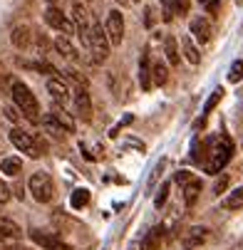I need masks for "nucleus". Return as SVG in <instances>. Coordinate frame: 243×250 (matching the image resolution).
<instances>
[{"instance_id": "20", "label": "nucleus", "mask_w": 243, "mask_h": 250, "mask_svg": "<svg viewBox=\"0 0 243 250\" xmlns=\"http://www.w3.org/2000/svg\"><path fill=\"white\" fill-rule=\"evenodd\" d=\"M20 171H22V161L15 159V156L0 161V173H5V176H18Z\"/></svg>"}, {"instance_id": "18", "label": "nucleus", "mask_w": 243, "mask_h": 250, "mask_svg": "<svg viewBox=\"0 0 243 250\" xmlns=\"http://www.w3.org/2000/svg\"><path fill=\"white\" fill-rule=\"evenodd\" d=\"M10 40H13V45H15L18 50L27 47V42H30V27H27V25H18V27H13Z\"/></svg>"}, {"instance_id": "6", "label": "nucleus", "mask_w": 243, "mask_h": 250, "mask_svg": "<svg viewBox=\"0 0 243 250\" xmlns=\"http://www.w3.org/2000/svg\"><path fill=\"white\" fill-rule=\"evenodd\" d=\"M104 32H107V38H110V45H122V40H124V18H122L119 10H112L107 15Z\"/></svg>"}, {"instance_id": "21", "label": "nucleus", "mask_w": 243, "mask_h": 250, "mask_svg": "<svg viewBox=\"0 0 243 250\" xmlns=\"http://www.w3.org/2000/svg\"><path fill=\"white\" fill-rule=\"evenodd\" d=\"M55 47H57V52H60L62 57H67V60H77V50L69 45V40L65 38V35H60V38L55 40Z\"/></svg>"}, {"instance_id": "43", "label": "nucleus", "mask_w": 243, "mask_h": 250, "mask_svg": "<svg viewBox=\"0 0 243 250\" xmlns=\"http://www.w3.org/2000/svg\"><path fill=\"white\" fill-rule=\"evenodd\" d=\"M3 250H5V248H3Z\"/></svg>"}, {"instance_id": "31", "label": "nucleus", "mask_w": 243, "mask_h": 250, "mask_svg": "<svg viewBox=\"0 0 243 250\" xmlns=\"http://www.w3.org/2000/svg\"><path fill=\"white\" fill-rule=\"evenodd\" d=\"M174 181L181 184V186H186L189 181H194V176H191V171H179L177 176H174Z\"/></svg>"}, {"instance_id": "37", "label": "nucleus", "mask_w": 243, "mask_h": 250, "mask_svg": "<svg viewBox=\"0 0 243 250\" xmlns=\"http://www.w3.org/2000/svg\"><path fill=\"white\" fill-rule=\"evenodd\" d=\"M154 10L152 8H147V25H154V15H152Z\"/></svg>"}, {"instance_id": "35", "label": "nucleus", "mask_w": 243, "mask_h": 250, "mask_svg": "<svg viewBox=\"0 0 243 250\" xmlns=\"http://www.w3.org/2000/svg\"><path fill=\"white\" fill-rule=\"evenodd\" d=\"M8 198H10V188H8L3 181H0V203H5Z\"/></svg>"}, {"instance_id": "8", "label": "nucleus", "mask_w": 243, "mask_h": 250, "mask_svg": "<svg viewBox=\"0 0 243 250\" xmlns=\"http://www.w3.org/2000/svg\"><path fill=\"white\" fill-rule=\"evenodd\" d=\"M45 124L47 126H55V129H60L65 134H75V119L69 117L65 109H60V106H55V109L45 117Z\"/></svg>"}, {"instance_id": "39", "label": "nucleus", "mask_w": 243, "mask_h": 250, "mask_svg": "<svg viewBox=\"0 0 243 250\" xmlns=\"http://www.w3.org/2000/svg\"><path fill=\"white\" fill-rule=\"evenodd\" d=\"M117 3H119V5H129V3H132V0H117Z\"/></svg>"}, {"instance_id": "34", "label": "nucleus", "mask_w": 243, "mask_h": 250, "mask_svg": "<svg viewBox=\"0 0 243 250\" xmlns=\"http://www.w3.org/2000/svg\"><path fill=\"white\" fill-rule=\"evenodd\" d=\"M199 3H201V8H206L211 15L219 10V0H199Z\"/></svg>"}, {"instance_id": "16", "label": "nucleus", "mask_w": 243, "mask_h": 250, "mask_svg": "<svg viewBox=\"0 0 243 250\" xmlns=\"http://www.w3.org/2000/svg\"><path fill=\"white\" fill-rule=\"evenodd\" d=\"M139 82H142V89H152V64H149V52L142 55V62H139Z\"/></svg>"}, {"instance_id": "23", "label": "nucleus", "mask_w": 243, "mask_h": 250, "mask_svg": "<svg viewBox=\"0 0 243 250\" xmlns=\"http://www.w3.org/2000/svg\"><path fill=\"white\" fill-rule=\"evenodd\" d=\"M152 82H154V84H159V87L169 82V69H166V64L156 62V64L152 67Z\"/></svg>"}, {"instance_id": "36", "label": "nucleus", "mask_w": 243, "mask_h": 250, "mask_svg": "<svg viewBox=\"0 0 243 250\" xmlns=\"http://www.w3.org/2000/svg\"><path fill=\"white\" fill-rule=\"evenodd\" d=\"M5 117H8L10 122H20V114H18L15 106H8V109H5Z\"/></svg>"}, {"instance_id": "27", "label": "nucleus", "mask_w": 243, "mask_h": 250, "mask_svg": "<svg viewBox=\"0 0 243 250\" xmlns=\"http://www.w3.org/2000/svg\"><path fill=\"white\" fill-rule=\"evenodd\" d=\"M69 201H72V208H85L89 203V191L87 188H77Z\"/></svg>"}, {"instance_id": "10", "label": "nucleus", "mask_w": 243, "mask_h": 250, "mask_svg": "<svg viewBox=\"0 0 243 250\" xmlns=\"http://www.w3.org/2000/svg\"><path fill=\"white\" fill-rule=\"evenodd\" d=\"M45 20H47V25H52L55 30L65 32V38H67V35H72V25H69V20H67L57 8H47V10H45Z\"/></svg>"}, {"instance_id": "3", "label": "nucleus", "mask_w": 243, "mask_h": 250, "mask_svg": "<svg viewBox=\"0 0 243 250\" xmlns=\"http://www.w3.org/2000/svg\"><path fill=\"white\" fill-rule=\"evenodd\" d=\"M27 188H30L32 198L38 201V203H50L52 196H55V184H52L50 173H45V171L32 173L30 181H27Z\"/></svg>"}, {"instance_id": "11", "label": "nucleus", "mask_w": 243, "mask_h": 250, "mask_svg": "<svg viewBox=\"0 0 243 250\" xmlns=\"http://www.w3.org/2000/svg\"><path fill=\"white\" fill-rule=\"evenodd\" d=\"M189 30H191V35L201 45H206L208 40H211V22H208L206 18H194L189 22Z\"/></svg>"}, {"instance_id": "38", "label": "nucleus", "mask_w": 243, "mask_h": 250, "mask_svg": "<svg viewBox=\"0 0 243 250\" xmlns=\"http://www.w3.org/2000/svg\"><path fill=\"white\" fill-rule=\"evenodd\" d=\"M8 250H30V248H22V245H13V248H8Z\"/></svg>"}, {"instance_id": "28", "label": "nucleus", "mask_w": 243, "mask_h": 250, "mask_svg": "<svg viewBox=\"0 0 243 250\" xmlns=\"http://www.w3.org/2000/svg\"><path fill=\"white\" fill-rule=\"evenodd\" d=\"M241 80H243V62L236 60L228 69V82H241Z\"/></svg>"}, {"instance_id": "25", "label": "nucleus", "mask_w": 243, "mask_h": 250, "mask_svg": "<svg viewBox=\"0 0 243 250\" xmlns=\"http://www.w3.org/2000/svg\"><path fill=\"white\" fill-rule=\"evenodd\" d=\"M22 230L13 223V221H8V218H0V238H18Z\"/></svg>"}, {"instance_id": "5", "label": "nucleus", "mask_w": 243, "mask_h": 250, "mask_svg": "<svg viewBox=\"0 0 243 250\" xmlns=\"http://www.w3.org/2000/svg\"><path fill=\"white\" fill-rule=\"evenodd\" d=\"M10 141H13V146H15V149H20V151L27 154L30 159H40V149H38L35 139H32L27 131H22V129H13V131H10Z\"/></svg>"}, {"instance_id": "2", "label": "nucleus", "mask_w": 243, "mask_h": 250, "mask_svg": "<svg viewBox=\"0 0 243 250\" xmlns=\"http://www.w3.org/2000/svg\"><path fill=\"white\" fill-rule=\"evenodd\" d=\"M211 159L206 161V171L208 173H219L233 156V144H231V139L228 136H221L216 141H211V154H208Z\"/></svg>"}, {"instance_id": "17", "label": "nucleus", "mask_w": 243, "mask_h": 250, "mask_svg": "<svg viewBox=\"0 0 243 250\" xmlns=\"http://www.w3.org/2000/svg\"><path fill=\"white\" fill-rule=\"evenodd\" d=\"M181 52H184V57H186L189 64H199V62H201V52H199V47L191 42L189 35H184V38H181Z\"/></svg>"}, {"instance_id": "32", "label": "nucleus", "mask_w": 243, "mask_h": 250, "mask_svg": "<svg viewBox=\"0 0 243 250\" xmlns=\"http://www.w3.org/2000/svg\"><path fill=\"white\" fill-rule=\"evenodd\" d=\"M174 5H177V13L179 15H186L189 8H191V0H174Z\"/></svg>"}, {"instance_id": "41", "label": "nucleus", "mask_w": 243, "mask_h": 250, "mask_svg": "<svg viewBox=\"0 0 243 250\" xmlns=\"http://www.w3.org/2000/svg\"><path fill=\"white\" fill-rule=\"evenodd\" d=\"M186 250H191V248H186Z\"/></svg>"}, {"instance_id": "42", "label": "nucleus", "mask_w": 243, "mask_h": 250, "mask_svg": "<svg viewBox=\"0 0 243 250\" xmlns=\"http://www.w3.org/2000/svg\"><path fill=\"white\" fill-rule=\"evenodd\" d=\"M0 240H3V238H0Z\"/></svg>"}, {"instance_id": "13", "label": "nucleus", "mask_w": 243, "mask_h": 250, "mask_svg": "<svg viewBox=\"0 0 243 250\" xmlns=\"http://www.w3.org/2000/svg\"><path fill=\"white\" fill-rule=\"evenodd\" d=\"M75 106H77V114L85 119V122H89L92 119V99H89V94H87V89H77L75 92Z\"/></svg>"}, {"instance_id": "33", "label": "nucleus", "mask_w": 243, "mask_h": 250, "mask_svg": "<svg viewBox=\"0 0 243 250\" xmlns=\"http://www.w3.org/2000/svg\"><path fill=\"white\" fill-rule=\"evenodd\" d=\"M226 188H228V176H221L219 181L214 184V193H223Z\"/></svg>"}, {"instance_id": "22", "label": "nucleus", "mask_w": 243, "mask_h": 250, "mask_svg": "<svg viewBox=\"0 0 243 250\" xmlns=\"http://www.w3.org/2000/svg\"><path fill=\"white\" fill-rule=\"evenodd\" d=\"M223 208H226V210H241V208H243V188L228 193V196L223 198Z\"/></svg>"}, {"instance_id": "7", "label": "nucleus", "mask_w": 243, "mask_h": 250, "mask_svg": "<svg viewBox=\"0 0 243 250\" xmlns=\"http://www.w3.org/2000/svg\"><path fill=\"white\" fill-rule=\"evenodd\" d=\"M72 18H75V22H77V38L82 40V45L85 47H89V15H87V8L82 5V3H75L72 5Z\"/></svg>"}, {"instance_id": "30", "label": "nucleus", "mask_w": 243, "mask_h": 250, "mask_svg": "<svg viewBox=\"0 0 243 250\" xmlns=\"http://www.w3.org/2000/svg\"><path fill=\"white\" fill-rule=\"evenodd\" d=\"M166 196H169V184H161V188H159V193H156V198H154V206L161 208V206L166 203Z\"/></svg>"}, {"instance_id": "9", "label": "nucleus", "mask_w": 243, "mask_h": 250, "mask_svg": "<svg viewBox=\"0 0 243 250\" xmlns=\"http://www.w3.org/2000/svg\"><path fill=\"white\" fill-rule=\"evenodd\" d=\"M30 238L43 245L45 250H69L67 243H62V238H57L55 233H43V230H30Z\"/></svg>"}, {"instance_id": "19", "label": "nucleus", "mask_w": 243, "mask_h": 250, "mask_svg": "<svg viewBox=\"0 0 243 250\" xmlns=\"http://www.w3.org/2000/svg\"><path fill=\"white\" fill-rule=\"evenodd\" d=\"M199 196H201V181H199V178H194V181H189L184 186V203L186 206H194L199 201Z\"/></svg>"}, {"instance_id": "26", "label": "nucleus", "mask_w": 243, "mask_h": 250, "mask_svg": "<svg viewBox=\"0 0 243 250\" xmlns=\"http://www.w3.org/2000/svg\"><path fill=\"white\" fill-rule=\"evenodd\" d=\"M221 99H223V89L219 87V89H214V92H211V97L206 99V104H203V114H211V112L216 109V104H219Z\"/></svg>"}, {"instance_id": "40", "label": "nucleus", "mask_w": 243, "mask_h": 250, "mask_svg": "<svg viewBox=\"0 0 243 250\" xmlns=\"http://www.w3.org/2000/svg\"><path fill=\"white\" fill-rule=\"evenodd\" d=\"M132 3H136V0H132Z\"/></svg>"}, {"instance_id": "15", "label": "nucleus", "mask_w": 243, "mask_h": 250, "mask_svg": "<svg viewBox=\"0 0 243 250\" xmlns=\"http://www.w3.org/2000/svg\"><path fill=\"white\" fill-rule=\"evenodd\" d=\"M164 55H166L169 64H174V67L181 62V57H179V42H177L174 35H166V38H164Z\"/></svg>"}, {"instance_id": "29", "label": "nucleus", "mask_w": 243, "mask_h": 250, "mask_svg": "<svg viewBox=\"0 0 243 250\" xmlns=\"http://www.w3.org/2000/svg\"><path fill=\"white\" fill-rule=\"evenodd\" d=\"M164 5V22H171L174 15H177V5H174V0H161Z\"/></svg>"}, {"instance_id": "12", "label": "nucleus", "mask_w": 243, "mask_h": 250, "mask_svg": "<svg viewBox=\"0 0 243 250\" xmlns=\"http://www.w3.org/2000/svg\"><path fill=\"white\" fill-rule=\"evenodd\" d=\"M47 92L52 94V99L55 102H67L69 99V87H67V82L62 80V77H50L47 80Z\"/></svg>"}, {"instance_id": "24", "label": "nucleus", "mask_w": 243, "mask_h": 250, "mask_svg": "<svg viewBox=\"0 0 243 250\" xmlns=\"http://www.w3.org/2000/svg\"><path fill=\"white\" fill-rule=\"evenodd\" d=\"M206 233H208L206 228H191L189 235H186V240H184L186 248H196V245H201V243L206 240Z\"/></svg>"}, {"instance_id": "14", "label": "nucleus", "mask_w": 243, "mask_h": 250, "mask_svg": "<svg viewBox=\"0 0 243 250\" xmlns=\"http://www.w3.org/2000/svg\"><path fill=\"white\" fill-rule=\"evenodd\" d=\"M161 243H164V228L156 226V228H152V230L144 235L142 250H161Z\"/></svg>"}, {"instance_id": "1", "label": "nucleus", "mask_w": 243, "mask_h": 250, "mask_svg": "<svg viewBox=\"0 0 243 250\" xmlns=\"http://www.w3.org/2000/svg\"><path fill=\"white\" fill-rule=\"evenodd\" d=\"M13 102H15V106H18V109H20L30 122H38L40 104H38V99H35V94L30 92L27 84H22V82H13Z\"/></svg>"}, {"instance_id": "4", "label": "nucleus", "mask_w": 243, "mask_h": 250, "mask_svg": "<svg viewBox=\"0 0 243 250\" xmlns=\"http://www.w3.org/2000/svg\"><path fill=\"white\" fill-rule=\"evenodd\" d=\"M110 38H107V32L102 30L99 22H92L89 27V50L94 55V62H104L110 57Z\"/></svg>"}]
</instances>
